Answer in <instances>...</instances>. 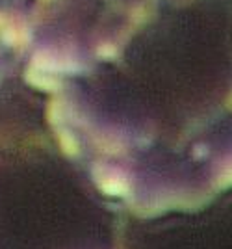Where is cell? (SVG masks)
Segmentation results:
<instances>
[{"label":"cell","instance_id":"obj_1","mask_svg":"<svg viewBox=\"0 0 232 249\" xmlns=\"http://www.w3.org/2000/svg\"><path fill=\"white\" fill-rule=\"evenodd\" d=\"M93 178H95L97 186L100 188V192L106 196H112V197H123L130 190V182L125 177V173L116 167L99 164L93 169Z\"/></svg>","mask_w":232,"mask_h":249},{"label":"cell","instance_id":"obj_4","mask_svg":"<svg viewBox=\"0 0 232 249\" xmlns=\"http://www.w3.org/2000/svg\"><path fill=\"white\" fill-rule=\"evenodd\" d=\"M58 138H60V145H62L65 155L69 156L78 155V143H76L74 136L69 130H58Z\"/></svg>","mask_w":232,"mask_h":249},{"label":"cell","instance_id":"obj_3","mask_svg":"<svg viewBox=\"0 0 232 249\" xmlns=\"http://www.w3.org/2000/svg\"><path fill=\"white\" fill-rule=\"evenodd\" d=\"M26 80L32 84L33 88H39L43 91H58L62 88L60 80H56L50 76V73H45V71H39V69H33L30 67L26 71Z\"/></svg>","mask_w":232,"mask_h":249},{"label":"cell","instance_id":"obj_2","mask_svg":"<svg viewBox=\"0 0 232 249\" xmlns=\"http://www.w3.org/2000/svg\"><path fill=\"white\" fill-rule=\"evenodd\" d=\"M32 67L33 69H39V71H45V73H64V71H69V73H76V63L65 60L62 56H58L56 52L52 51H39L32 60Z\"/></svg>","mask_w":232,"mask_h":249}]
</instances>
